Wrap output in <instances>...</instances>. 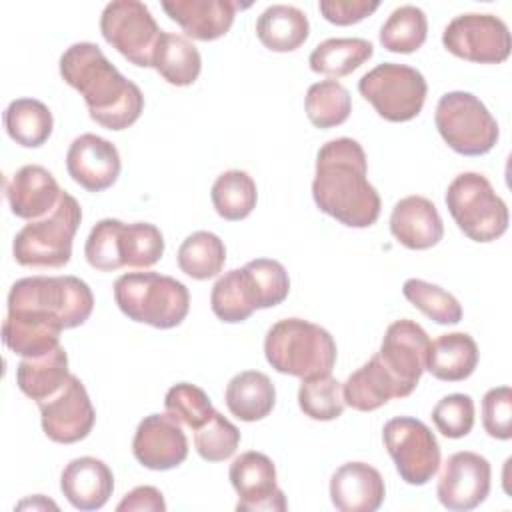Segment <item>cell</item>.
<instances>
[{
    "label": "cell",
    "mask_w": 512,
    "mask_h": 512,
    "mask_svg": "<svg viewBox=\"0 0 512 512\" xmlns=\"http://www.w3.org/2000/svg\"><path fill=\"white\" fill-rule=\"evenodd\" d=\"M404 298L436 324H458L462 320L460 302L444 288L420 278H408L402 286Z\"/></svg>",
    "instance_id": "cell-39"
},
{
    "label": "cell",
    "mask_w": 512,
    "mask_h": 512,
    "mask_svg": "<svg viewBox=\"0 0 512 512\" xmlns=\"http://www.w3.org/2000/svg\"><path fill=\"white\" fill-rule=\"evenodd\" d=\"M482 426L496 440L512 438V388H490L482 398Z\"/></svg>",
    "instance_id": "cell-44"
},
{
    "label": "cell",
    "mask_w": 512,
    "mask_h": 512,
    "mask_svg": "<svg viewBox=\"0 0 512 512\" xmlns=\"http://www.w3.org/2000/svg\"><path fill=\"white\" fill-rule=\"evenodd\" d=\"M114 300L124 316L160 330L180 326L190 310L188 288L158 272H126L114 282Z\"/></svg>",
    "instance_id": "cell-5"
},
{
    "label": "cell",
    "mask_w": 512,
    "mask_h": 512,
    "mask_svg": "<svg viewBox=\"0 0 512 512\" xmlns=\"http://www.w3.org/2000/svg\"><path fill=\"white\" fill-rule=\"evenodd\" d=\"M240 444V430L220 412L198 430H194V448L206 462H224L234 456Z\"/></svg>",
    "instance_id": "cell-41"
},
{
    "label": "cell",
    "mask_w": 512,
    "mask_h": 512,
    "mask_svg": "<svg viewBox=\"0 0 512 512\" xmlns=\"http://www.w3.org/2000/svg\"><path fill=\"white\" fill-rule=\"evenodd\" d=\"M100 32L134 66H152L154 48L162 30L146 4L138 0H114L106 4L100 16Z\"/></svg>",
    "instance_id": "cell-12"
},
{
    "label": "cell",
    "mask_w": 512,
    "mask_h": 512,
    "mask_svg": "<svg viewBox=\"0 0 512 512\" xmlns=\"http://www.w3.org/2000/svg\"><path fill=\"white\" fill-rule=\"evenodd\" d=\"M152 68L172 86H190L200 76L202 58L186 36L162 30L154 48Z\"/></svg>",
    "instance_id": "cell-30"
},
{
    "label": "cell",
    "mask_w": 512,
    "mask_h": 512,
    "mask_svg": "<svg viewBox=\"0 0 512 512\" xmlns=\"http://www.w3.org/2000/svg\"><path fill=\"white\" fill-rule=\"evenodd\" d=\"M428 348L430 338L426 330L410 318L396 320L386 328L378 356L396 380L402 398L410 396L418 386L426 370Z\"/></svg>",
    "instance_id": "cell-15"
},
{
    "label": "cell",
    "mask_w": 512,
    "mask_h": 512,
    "mask_svg": "<svg viewBox=\"0 0 512 512\" xmlns=\"http://www.w3.org/2000/svg\"><path fill=\"white\" fill-rule=\"evenodd\" d=\"M4 128L16 144L38 148L50 138L54 118L44 102L36 98H16L4 110Z\"/></svg>",
    "instance_id": "cell-32"
},
{
    "label": "cell",
    "mask_w": 512,
    "mask_h": 512,
    "mask_svg": "<svg viewBox=\"0 0 512 512\" xmlns=\"http://www.w3.org/2000/svg\"><path fill=\"white\" fill-rule=\"evenodd\" d=\"M446 206L456 226L474 242H494L508 230V206L480 172L458 174L448 184Z\"/></svg>",
    "instance_id": "cell-8"
},
{
    "label": "cell",
    "mask_w": 512,
    "mask_h": 512,
    "mask_svg": "<svg viewBox=\"0 0 512 512\" xmlns=\"http://www.w3.org/2000/svg\"><path fill=\"white\" fill-rule=\"evenodd\" d=\"M364 148L354 138H334L316 154L312 196L320 212L350 228H368L380 216V194L368 182Z\"/></svg>",
    "instance_id": "cell-2"
},
{
    "label": "cell",
    "mask_w": 512,
    "mask_h": 512,
    "mask_svg": "<svg viewBox=\"0 0 512 512\" xmlns=\"http://www.w3.org/2000/svg\"><path fill=\"white\" fill-rule=\"evenodd\" d=\"M442 44L450 54L476 64H500L508 60L512 48L506 22L478 12L452 18L442 32Z\"/></svg>",
    "instance_id": "cell-13"
},
{
    "label": "cell",
    "mask_w": 512,
    "mask_h": 512,
    "mask_svg": "<svg viewBox=\"0 0 512 512\" xmlns=\"http://www.w3.org/2000/svg\"><path fill=\"white\" fill-rule=\"evenodd\" d=\"M384 496L382 474L366 462H346L330 478V500L340 512H374Z\"/></svg>",
    "instance_id": "cell-20"
},
{
    "label": "cell",
    "mask_w": 512,
    "mask_h": 512,
    "mask_svg": "<svg viewBox=\"0 0 512 512\" xmlns=\"http://www.w3.org/2000/svg\"><path fill=\"white\" fill-rule=\"evenodd\" d=\"M210 198L220 218L230 222L244 220L256 208V182L244 170H226L214 180Z\"/></svg>",
    "instance_id": "cell-35"
},
{
    "label": "cell",
    "mask_w": 512,
    "mask_h": 512,
    "mask_svg": "<svg viewBox=\"0 0 512 512\" xmlns=\"http://www.w3.org/2000/svg\"><path fill=\"white\" fill-rule=\"evenodd\" d=\"M298 406L312 420H336L338 416H342L346 406L342 382H338L330 374L304 378L298 388Z\"/></svg>",
    "instance_id": "cell-38"
},
{
    "label": "cell",
    "mask_w": 512,
    "mask_h": 512,
    "mask_svg": "<svg viewBox=\"0 0 512 512\" xmlns=\"http://www.w3.org/2000/svg\"><path fill=\"white\" fill-rule=\"evenodd\" d=\"M82 222L78 200L62 192L50 214L30 220L20 228L12 242L14 260L28 268H62L70 262L72 240Z\"/></svg>",
    "instance_id": "cell-7"
},
{
    "label": "cell",
    "mask_w": 512,
    "mask_h": 512,
    "mask_svg": "<svg viewBox=\"0 0 512 512\" xmlns=\"http://www.w3.org/2000/svg\"><path fill=\"white\" fill-rule=\"evenodd\" d=\"M224 402L238 420L258 422L274 410L276 388L264 372L244 370L226 384Z\"/></svg>",
    "instance_id": "cell-27"
},
{
    "label": "cell",
    "mask_w": 512,
    "mask_h": 512,
    "mask_svg": "<svg viewBox=\"0 0 512 512\" xmlns=\"http://www.w3.org/2000/svg\"><path fill=\"white\" fill-rule=\"evenodd\" d=\"M118 148L96 134H80L72 140L66 152L68 176L88 192H102L110 188L120 176Z\"/></svg>",
    "instance_id": "cell-19"
},
{
    "label": "cell",
    "mask_w": 512,
    "mask_h": 512,
    "mask_svg": "<svg viewBox=\"0 0 512 512\" xmlns=\"http://www.w3.org/2000/svg\"><path fill=\"white\" fill-rule=\"evenodd\" d=\"M378 6L376 0H320L318 10L330 24L350 26L368 18Z\"/></svg>",
    "instance_id": "cell-45"
},
{
    "label": "cell",
    "mask_w": 512,
    "mask_h": 512,
    "mask_svg": "<svg viewBox=\"0 0 512 512\" xmlns=\"http://www.w3.org/2000/svg\"><path fill=\"white\" fill-rule=\"evenodd\" d=\"M94 310L90 286L76 276H28L12 284L2 322L6 348L22 358L60 346V332L82 326Z\"/></svg>",
    "instance_id": "cell-1"
},
{
    "label": "cell",
    "mask_w": 512,
    "mask_h": 512,
    "mask_svg": "<svg viewBox=\"0 0 512 512\" xmlns=\"http://www.w3.org/2000/svg\"><path fill=\"white\" fill-rule=\"evenodd\" d=\"M490 462L470 450L454 452L442 466L436 496L448 510L466 512L480 506L490 494Z\"/></svg>",
    "instance_id": "cell-16"
},
{
    "label": "cell",
    "mask_w": 512,
    "mask_h": 512,
    "mask_svg": "<svg viewBox=\"0 0 512 512\" xmlns=\"http://www.w3.org/2000/svg\"><path fill=\"white\" fill-rule=\"evenodd\" d=\"M432 422L446 438H464L474 426V400L468 394H448L432 408Z\"/></svg>",
    "instance_id": "cell-43"
},
{
    "label": "cell",
    "mask_w": 512,
    "mask_h": 512,
    "mask_svg": "<svg viewBox=\"0 0 512 512\" xmlns=\"http://www.w3.org/2000/svg\"><path fill=\"white\" fill-rule=\"evenodd\" d=\"M132 454L144 468L164 472L186 460L188 440L170 414H150L136 428Z\"/></svg>",
    "instance_id": "cell-18"
},
{
    "label": "cell",
    "mask_w": 512,
    "mask_h": 512,
    "mask_svg": "<svg viewBox=\"0 0 512 512\" xmlns=\"http://www.w3.org/2000/svg\"><path fill=\"white\" fill-rule=\"evenodd\" d=\"M62 192L52 172L38 164L22 166L6 184L8 206L14 216L24 220H38L50 214Z\"/></svg>",
    "instance_id": "cell-22"
},
{
    "label": "cell",
    "mask_w": 512,
    "mask_h": 512,
    "mask_svg": "<svg viewBox=\"0 0 512 512\" xmlns=\"http://www.w3.org/2000/svg\"><path fill=\"white\" fill-rule=\"evenodd\" d=\"M390 232L410 250H428L442 240L444 224L434 202L414 194L394 204L390 214Z\"/></svg>",
    "instance_id": "cell-23"
},
{
    "label": "cell",
    "mask_w": 512,
    "mask_h": 512,
    "mask_svg": "<svg viewBox=\"0 0 512 512\" xmlns=\"http://www.w3.org/2000/svg\"><path fill=\"white\" fill-rule=\"evenodd\" d=\"M164 254V236L150 222L124 224L116 218H104L90 230L84 256L100 272L120 268H150Z\"/></svg>",
    "instance_id": "cell-6"
},
{
    "label": "cell",
    "mask_w": 512,
    "mask_h": 512,
    "mask_svg": "<svg viewBox=\"0 0 512 512\" xmlns=\"http://www.w3.org/2000/svg\"><path fill=\"white\" fill-rule=\"evenodd\" d=\"M68 378V354L62 346H56L42 356L22 358L16 366V384L20 392L36 404L54 396Z\"/></svg>",
    "instance_id": "cell-28"
},
{
    "label": "cell",
    "mask_w": 512,
    "mask_h": 512,
    "mask_svg": "<svg viewBox=\"0 0 512 512\" xmlns=\"http://www.w3.org/2000/svg\"><path fill=\"white\" fill-rule=\"evenodd\" d=\"M428 36V18L422 8L404 4L390 12L380 28V44L388 52L412 54L416 52Z\"/></svg>",
    "instance_id": "cell-36"
},
{
    "label": "cell",
    "mask_w": 512,
    "mask_h": 512,
    "mask_svg": "<svg viewBox=\"0 0 512 512\" xmlns=\"http://www.w3.org/2000/svg\"><path fill=\"white\" fill-rule=\"evenodd\" d=\"M264 354L276 372L304 380L330 374L338 350L326 328L302 318H284L266 332Z\"/></svg>",
    "instance_id": "cell-4"
},
{
    "label": "cell",
    "mask_w": 512,
    "mask_h": 512,
    "mask_svg": "<svg viewBox=\"0 0 512 512\" xmlns=\"http://www.w3.org/2000/svg\"><path fill=\"white\" fill-rule=\"evenodd\" d=\"M310 34L308 16L290 4H272L256 20V36L272 52H292Z\"/></svg>",
    "instance_id": "cell-29"
},
{
    "label": "cell",
    "mask_w": 512,
    "mask_h": 512,
    "mask_svg": "<svg viewBox=\"0 0 512 512\" xmlns=\"http://www.w3.org/2000/svg\"><path fill=\"white\" fill-rule=\"evenodd\" d=\"M240 2L232 0H166L162 10L174 20L186 36L200 42L222 38L234 24Z\"/></svg>",
    "instance_id": "cell-21"
},
{
    "label": "cell",
    "mask_w": 512,
    "mask_h": 512,
    "mask_svg": "<svg viewBox=\"0 0 512 512\" xmlns=\"http://www.w3.org/2000/svg\"><path fill=\"white\" fill-rule=\"evenodd\" d=\"M44 434L58 444L84 440L96 422V412L82 380L74 374L50 398L38 402Z\"/></svg>",
    "instance_id": "cell-14"
},
{
    "label": "cell",
    "mask_w": 512,
    "mask_h": 512,
    "mask_svg": "<svg viewBox=\"0 0 512 512\" xmlns=\"http://www.w3.org/2000/svg\"><path fill=\"white\" fill-rule=\"evenodd\" d=\"M210 308L222 322H244L258 310L256 294L246 268H234L224 272L212 286Z\"/></svg>",
    "instance_id": "cell-31"
},
{
    "label": "cell",
    "mask_w": 512,
    "mask_h": 512,
    "mask_svg": "<svg viewBox=\"0 0 512 512\" xmlns=\"http://www.w3.org/2000/svg\"><path fill=\"white\" fill-rule=\"evenodd\" d=\"M228 478L238 494V512H284L288 508L286 496L276 482V466L266 454L256 450L240 454L232 460Z\"/></svg>",
    "instance_id": "cell-17"
},
{
    "label": "cell",
    "mask_w": 512,
    "mask_h": 512,
    "mask_svg": "<svg viewBox=\"0 0 512 512\" xmlns=\"http://www.w3.org/2000/svg\"><path fill=\"white\" fill-rule=\"evenodd\" d=\"M246 272L250 276L258 310L278 306L286 300L290 292V278L286 268L272 258H256L250 260L246 266Z\"/></svg>",
    "instance_id": "cell-42"
},
{
    "label": "cell",
    "mask_w": 512,
    "mask_h": 512,
    "mask_svg": "<svg viewBox=\"0 0 512 512\" xmlns=\"http://www.w3.org/2000/svg\"><path fill=\"white\" fill-rule=\"evenodd\" d=\"M308 120L322 130L340 126L352 112L350 92L336 80H322L308 88L304 100Z\"/></svg>",
    "instance_id": "cell-37"
},
{
    "label": "cell",
    "mask_w": 512,
    "mask_h": 512,
    "mask_svg": "<svg viewBox=\"0 0 512 512\" xmlns=\"http://www.w3.org/2000/svg\"><path fill=\"white\" fill-rule=\"evenodd\" d=\"M382 440L406 484L424 486L438 472L440 446L434 432L422 420L396 416L384 424Z\"/></svg>",
    "instance_id": "cell-11"
},
{
    "label": "cell",
    "mask_w": 512,
    "mask_h": 512,
    "mask_svg": "<svg viewBox=\"0 0 512 512\" xmlns=\"http://www.w3.org/2000/svg\"><path fill=\"white\" fill-rule=\"evenodd\" d=\"M118 512H164L166 502L158 488L154 486H136L116 506Z\"/></svg>",
    "instance_id": "cell-46"
},
{
    "label": "cell",
    "mask_w": 512,
    "mask_h": 512,
    "mask_svg": "<svg viewBox=\"0 0 512 512\" xmlns=\"http://www.w3.org/2000/svg\"><path fill=\"white\" fill-rule=\"evenodd\" d=\"M176 260L178 268L186 276L194 280H208L222 272L226 262V246L214 232L198 230L184 238Z\"/></svg>",
    "instance_id": "cell-34"
},
{
    "label": "cell",
    "mask_w": 512,
    "mask_h": 512,
    "mask_svg": "<svg viewBox=\"0 0 512 512\" xmlns=\"http://www.w3.org/2000/svg\"><path fill=\"white\" fill-rule=\"evenodd\" d=\"M164 408H166V414H170L176 422L192 430L202 428L216 412L208 394L200 386L190 382L174 384L166 392Z\"/></svg>",
    "instance_id": "cell-40"
},
{
    "label": "cell",
    "mask_w": 512,
    "mask_h": 512,
    "mask_svg": "<svg viewBox=\"0 0 512 512\" xmlns=\"http://www.w3.org/2000/svg\"><path fill=\"white\" fill-rule=\"evenodd\" d=\"M60 76L86 102L90 118L108 130H126L144 110V94L94 42H76L60 56Z\"/></svg>",
    "instance_id": "cell-3"
},
{
    "label": "cell",
    "mask_w": 512,
    "mask_h": 512,
    "mask_svg": "<svg viewBox=\"0 0 512 512\" xmlns=\"http://www.w3.org/2000/svg\"><path fill=\"white\" fill-rule=\"evenodd\" d=\"M342 394L344 404L358 412H372L392 398H402L396 380L382 364L378 352L346 378L342 384Z\"/></svg>",
    "instance_id": "cell-25"
},
{
    "label": "cell",
    "mask_w": 512,
    "mask_h": 512,
    "mask_svg": "<svg viewBox=\"0 0 512 512\" xmlns=\"http://www.w3.org/2000/svg\"><path fill=\"white\" fill-rule=\"evenodd\" d=\"M442 140L462 156L488 154L500 136L498 122L484 102L464 90L446 92L434 112Z\"/></svg>",
    "instance_id": "cell-9"
},
{
    "label": "cell",
    "mask_w": 512,
    "mask_h": 512,
    "mask_svg": "<svg viewBox=\"0 0 512 512\" xmlns=\"http://www.w3.org/2000/svg\"><path fill=\"white\" fill-rule=\"evenodd\" d=\"M478 366L476 340L466 332H450L430 342L426 370L442 382H460L472 376Z\"/></svg>",
    "instance_id": "cell-26"
},
{
    "label": "cell",
    "mask_w": 512,
    "mask_h": 512,
    "mask_svg": "<svg viewBox=\"0 0 512 512\" xmlns=\"http://www.w3.org/2000/svg\"><path fill=\"white\" fill-rule=\"evenodd\" d=\"M358 92L384 120L408 122L420 114L428 84L420 70L406 64L384 62L358 80Z\"/></svg>",
    "instance_id": "cell-10"
},
{
    "label": "cell",
    "mask_w": 512,
    "mask_h": 512,
    "mask_svg": "<svg viewBox=\"0 0 512 512\" xmlns=\"http://www.w3.org/2000/svg\"><path fill=\"white\" fill-rule=\"evenodd\" d=\"M60 490L76 510H98L114 492V476L102 460L80 456L64 466Z\"/></svg>",
    "instance_id": "cell-24"
},
{
    "label": "cell",
    "mask_w": 512,
    "mask_h": 512,
    "mask_svg": "<svg viewBox=\"0 0 512 512\" xmlns=\"http://www.w3.org/2000/svg\"><path fill=\"white\" fill-rule=\"evenodd\" d=\"M372 54L374 46L364 38H328L312 50L308 64L316 74L342 78L368 62Z\"/></svg>",
    "instance_id": "cell-33"
}]
</instances>
